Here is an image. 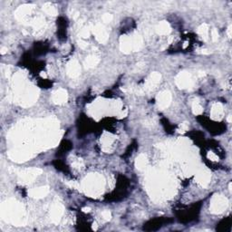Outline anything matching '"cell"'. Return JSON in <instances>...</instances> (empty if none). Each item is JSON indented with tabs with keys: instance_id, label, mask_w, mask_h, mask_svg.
Segmentation results:
<instances>
[{
	"instance_id": "cell-1",
	"label": "cell",
	"mask_w": 232,
	"mask_h": 232,
	"mask_svg": "<svg viewBox=\"0 0 232 232\" xmlns=\"http://www.w3.org/2000/svg\"><path fill=\"white\" fill-rule=\"evenodd\" d=\"M227 207V199L221 196H216L211 202V211L212 212H221Z\"/></svg>"
},
{
	"instance_id": "cell-2",
	"label": "cell",
	"mask_w": 232,
	"mask_h": 232,
	"mask_svg": "<svg viewBox=\"0 0 232 232\" xmlns=\"http://www.w3.org/2000/svg\"><path fill=\"white\" fill-rule=\"evenodd\" d=\"M93 31V34H95L96 35V38L99 42L101 43H105L108 39V34L106 33L104 27L101 25H96L95 26L92 27L91 29Z\"/></svg>"
},
{
	"instance_id": "cell-3",
	"label": "cell",
	"mask_w": 232,
	"mask_h": 232,
	"mask_svg": "<svg viewBox=\"0 0 232 232\" xmlns=\"http://www.w3.org/2000/svg\"><path fill=\"white\" fill-rule=\"evenodd\" d=\"M192 82L190 80V76L187 73H181L177 77V84L180 88H188L191 86Z\"/></svg>"
},
{
	"instance_id": "cell-4",
	"label": "cell",
	"mask_w": 232,
	"mask_h": 232,
	"mask_svg": "<svg viewBox=\"0 0 232 232\" xmlns=\"http://www.w3.org/2000/svg\"><path fill=\"white\" fill-rule=\"evenodd\" d=\"M171 99H172V96L169 92H163V93H160L157 97V103H158L159 107L162 109H164L167 106H169L170 103H171Z\"/></svg>"
},
{
	"instance_id": "cell-5",
	"label": "cell",
	"mask_w": 232,
	"mask_h": 232,
	"mask_svg": "<svg viewBox=\"0 0 232 232\" xmlns=\"http://www.w3.org/2000/svg\"><path fill=\"white\" fill-rule=\"evenodd\" d=\"M66 100H67V93H66V91H65L63 89L58 90L53 94V101L55 104L62 105V104H65L66 102Z\"/></svg>"
},
{
	"instance_id": "cell-6",
	"label": "cell",
	"mask_w": 232,
	"mask_h": 232,
	"mask_svg": "<svg viewBox=\"0 0 232 232\" xmlns=\"http://www.w3.org/2000/svg\"><path fill=\"white\" fill-rule=\"evenodd\" d=\"M67 73H68V74L71 77H76V76L79 75V74H80V65L75 60L71 61L68 64Z\"/></svg>"
},
{
	"instance_id": "cell-7",
	"label": "cell",
	"mask_w": 232,
	"mask_h": 232,
	"mask_svg": "<svg viewBox=\"0 0 232 232\" xmlns=\"http://www.w3.org/2000/svg\"><path fill=\"white\" fill-rule=\"evenodd\" d=\"M120 47H121V50H122L123 53H130L131 50L132 49V39L127 37V36H123V37L121 38V45H120Z\"/></svg>"
},
{
	"instance_id": "cell-8",
	"label": "cell",
	"mask_w": 232,
	"mask_h": 232,
	"mask_svg": "<svg viewBox=\"0 0 232 232\" xmlns=\"http://www.w3.org/2000/svg\"><path fill=\"white\" fill-rule=\"evenodd\" d=\"M161 77H162L161 74H158V73H153V74H151L150 78H149V80L147 82L146 88L149 89V90L152 89L159 82L161 81Z\"/></svg>"
},
{
	"instance_id": "cell-9",
	"label": "cell",
	"mask_w": 232,
	"mask_h": 232,
	"mask_svg": "<svg viewBox=\"0 0 232 232\" xmlns=\"http://www.w3.org/2000/svg\"><path fill=\"white\" fill-rule=\"evenodd\" d=\"M48 193L47 187H41L37 189H33L29 191V194L34 198H43Z\"/></svg>"
},
{
	"instance_id": "cell-10",
	"label": "cell",
	"mask_w": 232,
	"mask_h": 232,
	"mask_svg": "<svg viewBox=\"0 0 232 232\" xmlns=\"http://www.w3.org/2000/svg\"><path fill=\"white\" fill-rule=\"evenodd\" d=\"M63 214V207L60 204H56L53 207L52 211H51V216L52 220L54 222H58L61 216Z\"/></svg>"
},
{
	"instance_id": "cell-11",
	"label": "cell",
	"mask_w": 232,
	"mask_h": 232,
	"mask_svg": "<svg viewBox=\"0 0 232 232\" xmlns=\"http://www.w3.org/2000/svg\"><path fill=\"white\" fill-rule=\"evenodd\" d=\"M156 31H157L158 34L166 35V34L170 33L171 28H170L169 24L167 23V22H162V23H160L156 26Z\"/></svg>"
},
{
	"instance_id": "cell-12",
	"label": "cell",
	"mask_w": 232,
	"mask_h": 232,
	"mask_svg": "<svg viewBox=\"0 0 232 232\" xmlns=\"http://www.w3.org/2000/svg\"><path fill=\"white\" fill-rule=\"evenodd\" d=\"M197 181L199 183H200L202 186H206L209 182V176L205 172L198 174Z\"/></svg>"
},
{
	"instance_id": "cell-13",
	"label": "cell",
	"mask_w": 232,
	"mask_h": 232,
	"mask_svg": "<svg viewBox=\"0 0 232 232\" xmlns=\"http://www.w3.org/2000/svg\"><path fill=\"white\" fill-rule=\"evenodd\" d=\"M146 163H147L146 156L143 155V154H141L139 157L136 159V167H137L139 170H141V169H143V168L145 167Z\"/></svg>"
},
{
	"instance_id": "cell-14",
	"label": "cell",
	"mask_w": 232,
	"mask_h": 232,
	"mask_svg": "<svg viewBox=\"0 0 232 232\" xmlns=\"http://www.w3.org/2000/svg\"><path fill=\"white\" fill-rule=\"evenodd\" d=\"M132 49L137 51L139 50L141 47V44H142V40H141V37L140 35H135L132 39Z\"/></svg>"
},
{
	"instance_id": "cell-15",
	"label": "cell",
	"mask_w": 232,
	"mask_h": 232,
	"mask_svg": "<svg viewBox=\"0 0 232 232\" xmlns=\"http://www.w3.org/2000/svg\"><path fill=\"white\" fill-rule=\"evenodd\" d=\"M98 59L95 57V56H89V57L86 58L85 62H84V65H85V67L86 68H91V67H93L97 65L98 63Z\"/></svg>"
},
{
	"instance_id": "cell-16",
	"label": "cell",
	"mask_w": 232,
	"mask_h": 232,
	"mask_svg": "<svg viewBox=\"0 0 232 232\" xmlns=\"http://www.w3.org/2000/svg\"><path fill=\"white\" fill-rule=\"evenodd\" d=\"M199 34L201 35L205 40L208 38V35H209V28H208V25L206 24H203L201 25L199 27V30H198Z\"/></svg>"
},
{
	"instance_id": "cell-17",
	"label": "cell",
	"mask_w": 232,
	"mask_h": 232,
	"mask_svg": "<svg viewBox=\"0 0 232 232\" xmlns=\"http://www.w3.org/2000/svg\"><path fill=\"white\" fill-rule=\"evenodd\" d=\"M43 9H44V11L47 13L48 15H50V16H56L57 15V11H56V7H54L51 4H48V3L46 4L44 6Z\"/></svg>"
},
{
	"instance_id": "cell-18",
	"label": "cell",
	"mask_w": 232,
	"mask_h": 232,
	"mask_svg": "<svg viewBox=\"0 0 232 232\" xmlns=\"http://www.w3.org/2000/svg\"><path fill=\"white\" fill-rule=\"evenodd\" d=\"M222 113V107L220 104H217L213 106L212 108V115L213 116H220Z\"/></svg>"
},
{
	"instance_id": "cell-19",
	"label": "cell",
	"mask_w": 232,
	"mask_h": 232,
	"mask_svg": "<svg viewBox=\"0 0 232 232\" xmlns=\"http://www.w3.org/2000/svg\"><path fill=\"white\" fill-rule=\"evenodd\" d=\"M192 109H193V113L195 114H199L202 113V107L199 104V102H194L192 105Z\"/></svg>"
},
{
	"instance_id": "cell-20",
	"label": "cell",
	"mask_w": 232,
	"mask_h": 232,
	"mask_svg": "<svg viewBox=\"0 0 232 232\" xmlns=\"http://www.w3.org/2000/svg\"><path fill=\"white\" fill-rule=\"evenodd\" d=\"M90 29L89 28H83V29H82L81 31V35L83 38H88L89 37V35H90Z\"/></svg>"
},
{
	"instance_id": "cell-21",
	"label": "cell",
	"mask_w": 232,
	"mask_h": 232,
	"mask_svg": "<svg viewBox=\"0 0 232 232\" xmlns=\"http://www.w3.org/2000/svg\"><path fill=\"white\" fill-rule=\"evenodd\" d=\"M102 216L103 218L105 219V221H110L111 220V217H112V214L109 210H105L103 213H102Z\"/></svg>"
},
{
	"instance_id": "cell-22",
	"label": "cell",
	"mask_w": 232,
	"mask_h": 232,
	"mask_svg": "<svg viewBox=\"0 0 232 232\" xmlns=\"http://www.w3.org/2000/svg\"><path fill=\"white\" fill-rule=\"evenodd\" d=\"M103 20L105 23H109L113 20V16L111 14H105L103 16Z\"/></svg>"
},
{
	"instance_id": "cell-23",
	"label": "cell",
	"mask_w": 232,
	"mask_h": 232,
	"mask_svg": "<svg viewBox=\"0 0 232 232\" xmlns=\"http://www.w3.org/2000/svg\"><path fill=\"white\" fill-rule=\"evenodd\" d=\"M189 128V125H188V123H183L180 125V128H179V132H185L186 131L188 130Z\"/></svg>"
},
{
	"instance_id": "cell-24",
	"label": "cell",
	"mask_w": 232,
	"mask_h": 232,
	"mask_svg": "<svg viewBox=\"0 0 232 232\" xmlns=\"http://www.w3.org/2000/svg\"><path fill=\"white\" fill-rule=\"evenodd\" d=\"M211 38H212L213 41L218 40V38H219V33H218V31L216 29H213L211 31Z\"/></svg>"
},
{
	"instance_id": "cell-25",
	"label": "cell",
	"mask_w": 232,
	"mask_h": 232,
	"mask_svg": "<svg viewBox=\"0 0 232 232\" xmlns=\"http://www.w3.org/2000/svg\"><path fill=\"white\" fill-rule=\"evenodd\" d=\"M43 24H44V19L43 18H37L35 21V23H34V25H35V27H40V26L43 25Z\"/></svg>"
},
{
	"instance_id": "cell-26",
	"label": "cell",
	"mask_w": 232,
	"mask_h": 232,
	"mask_svg": "<svg viewBox=\"0 0 232 232\" xmlns=\"http://www.w3.org/2000/svg\"><path fill=\"white\" fill-rule=\"evenodd\" d=\"M66 184L69 186L70 188H74V189H77L79 185H78V183L77 182H75V181H67L66 182Z\"/></svg>"
},
{
	"instance_id": "cell-27",
	"label": "cell",
	"mask_w": 232,
	"mask_h": 232,
	"mask_svg": "<svg viewBox=\"0 0 232 232\" xmlns=\"http://www.w3.org/2000/svg\"><path fill=\"white\" fill-rule=\"evenodd\" d=\"M208 157H209L210 160H212V161H217V160L219 159V158H218V157H217V156H216L213 152H209Z\"/></svg>"
},
{
	"instance_id": "cell-28",
	"label": "cell",
	"mask_w": 232,
	"mask_h": 232,
	"mask_svg": "<svg viewBox=\"0 0 232 232\" xmlns=\"http://www.w3.org/2000/svg\"><path fill=\"white\" fill-rule=\"evenodd\" d=\"M79 46H80V47H82V48H85V47H87V44H86L85 42H83V41H80V42H79Z\"/></svg>"
},
{
	"instance_id": "cell-29",
	"label": "cell",
	"mask_w": 232,
	"mask_h": 232,
	"mask_svg": "<svg viewBox=\"0 0 232 232\" xmlns=\"http://www.w3.org/2000/svg\"><path fill=\"white\" fill-rule=\"evenodd\" d=\"M228 34H229V37L231 36V26L229 27V29H228Z\"/></svg>"
},
{
	"instance_id": "cell-30",
	"label": "cell",
	"mask_w": 232,
	"mask_h": 232,
	"mask_svg": "<svg viewBox=\"0 0 232 232\" xmlns=\"http://www.w3.org/2000/svg\"><path fill=\"white\" fill-rule=\"evenodd\" d=\"M7 48H5V47H2V49H1V54H3V55H4V54H5V53L7 52Z\"/></svg>"
},
{
	"instance_id": "cell-31",
	"label": "cell",
	"mask_w": 232,
	"mask_h": 232,
	"mask_svg": "<svg viewBox=\"0 0 232 232\" xmlns=\"http://www.w3.org/2000/svg\"><path fill=\"white\" fill-rule=\"evenodd\" d=\"M83 210L84 212H89V211H90V208H83Z\"/></svg>"
}]
</instances>
